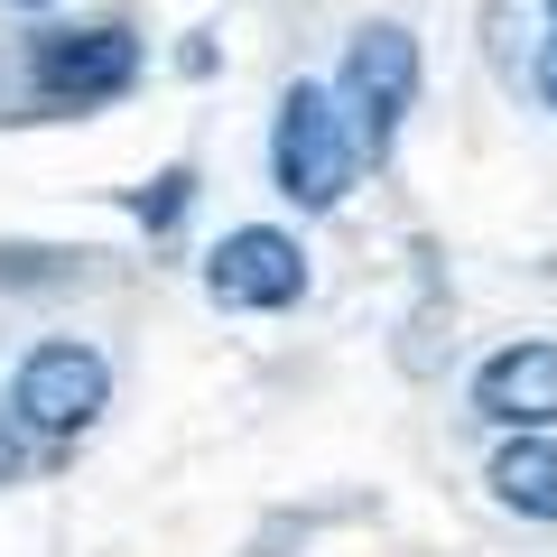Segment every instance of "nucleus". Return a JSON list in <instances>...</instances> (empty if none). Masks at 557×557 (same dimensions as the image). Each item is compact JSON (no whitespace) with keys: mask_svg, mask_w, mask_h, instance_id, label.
Returning <instances> with one entry per match:
<instances>
[{"mask_svg":"<svg viewBox=\"0 0 557 557\" xmlns=\"http://www.w3.org/2000/svg\"><path fill=\"white\" fill-rule=\"evenodd\" d=\"M409 94H418V38H409V28H391V20H372L354 47H344V102H335V112H354L344 131L372 139V149H391Z\"/></svg>","mask_w":557,"mask_h":557,"instance_id":"nucleus-2","label":"nucleus"},{"mask_svg":"<svg viewBox=\"0 0 557 557\" xmlns=\"http://www.w3.org/2000/svg\"><path fill=\"white\" fill-rule=\"evenodd\" d=\"M20 10H47V0H20Z\"/></svg>","mask_w":557,"mask_h":557,"instance_id":"nucleus-10","label":"nucleus"},{"mask_svg":"<svg viewBox=\"0 0 557 557\" xmlns=\"http://www.w3.org/2000/svg\"><path fill=\"white\" fill-rule=\"evenodd\" d=\"M28 75L57 102H102V94H121L139 75V38L131 28H47L28 47Z\"/></svg>","mask_w":557,"mask_h":557,"instance_id":"nucleus-4","label":"nucleus"},{"mask_svg":"<svg viewBox=\"0 0 557 557\" xmlns=\"http://www.w3.org/2000/svg\"><path fill=\"white\" fill-rule=\"evenodd\" d=\"M539 94H548V102H557V38H548V47H539Z\"/></svg>","mask_w":557,"mask_h":557,"instance_id":"nucleus-9","label":"nucleus"},{"mask_svg":"<svg viewBox=\"0 0 557 557\" xmlns=\"http://www.w3.org/2000/svg\"><path fill=\"white\" fill-rule=\"evenodd\" d=\"M270 177H278V196L307 205V214H325V205L354 186V131H344L335 94H317V84H288V94H278Z\"/></svg>","mask_w":557,"mask_h":557,"instance_id":"nucleus-1","label":"nucleus"},{"mask_svg":"<svg viewBox=\"0 0 557 557\" xmlns=\"http://www.w3.org/2000/svg\"><path fill=\"white\" fill-rule=\"evenodd\" d=\"M205 288H214V307H288L307 288V260L288 233H270V223H242V233L214 242V260H205Z\"/></svg>","mask_w":557,"mask_h":557,"instance_id":"nucleus-5","label":"nucleus"},{"mask_svg":"<svg viewBox=\"0 0 557 557\" xmlns=\"http://www.w3.org/2000/svg\"><path fill=\"white\" fill-rule=\"evenodd\" d=\"M474 409L502 418V428H520V437H539L557 418V344H511V354H493L474 372Z\"/></svg>","mask_w":557,"mask_h":557,"instance_id":"nucleus-6","label":"nucleus"},{"mask_svg":"<svg viewBox=\"0 0 557 557\" xmlns=\"http://www.w3.org/2000/svg\"><path fill=\"white\" fill-rule=\"evenodd\" d=\"M102 399H112V372H102L94 344H38V354L20 362V381H10V409H20L38 437H75V428H94Z\"/></svg>","mask_w":557,"mask_h":557,"instance_id":"nucleus-3","label":"nucleus"},{"mask_svg":"<svg viewBox=\"0 0 557 557\" xmlns=\"http://www.w3.org/2000/svg\"><path fill=\"white\" fill-rule=\"evenodd\" d=\"M548 10H557V0H548Z\"/></svg>","mask_w":557,"mask_h":557,"instance_id":"nucleus-11","label":"nucleus"},{"mask_svg":"<svg viewBox=\"0 0 557 557\" xmlns=\"http://www.w3.org/2000/svg\"><path fill=\"white\" fill-rule=\"evenodd\" d=\"M177 205H186V168H168V177H159V205H139V214H149V223H168Z\"/></svg>","mask_w":557,"mask_h":557,"instance_id":"nucleus-8","label":"nucleus"},{"mask_svg":"<svg viewBox=\"0 0 557 557\" xmlns=\"http://www.w3.org/2000/svg\"><path fill=\"white\" fill-rule=\"evenodd\" d=\"M493 493L511 502V511H530V520H557V446L548 437H511L493 456Z\"/></svg>","mask_w":557,"mask_h":557,"instance_id":"nucleus-7","label":"nucleus"}]
</instances>
